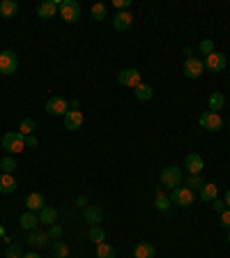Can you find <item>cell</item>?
Returning <instances> with one entry per match:
<instances>
[{
	"mask_svg": "<svg viewBox=\"0 0 230 258\" xmlns=\"http://www.w3.org/2000/svg\"><path fill=\"white\" fill-rule=\"evenodd\" d=\"M182 178H184V173L180 166H166L164 171H161V175H159L161 187H168V189H175V187L182 185Z\"/></svg>",
	"mask_w": 230,
	"mask_h": 258,
	"instance_id": "obj_1",
	"label": "cell"
},
{
	"mask_svg": "<svg viewBox=\"0 0 230 258\" xmlns=\"http://www.w3.org/2000/svg\"><path fill=\"white\" fill-rule=\"evenodd\" d=\"M2 148H5L9 155L23 153V148H26V136H21L19 132H7L5 136H2Z\"/></svg>",
	"mask_w": 230,
	"mask_h": 258,
	"instance_id": "obj_2",
	"label": "cell"
},
{
	"mask_svg": "<svg viewBox=\"0 0 230 258\" xmlns=\"http://www.w3.org/2000/svg\"><path fill=\"white\" fill-rule=\"evenodd\" d=\"M19 69V55L12 51V49H5V51H0V74H14Z\"/></svg>",
	"mask_w": 230,
	"mask_h": 258,
	"instance_id": "obj_3",
	"label": "cell"
},
{
	"mask_svg": "<svg viewBox=\"0 0 230 258\" xmlns=\"http://www.w3.org/2000/svg\"><path fill=\"white\" fill-rule=\"evenodd\" d=\"M60 16L67 23H76L81 19V5L76 0H62L60 2Z\"/></svg>",
	"mask_w": 230,
	"mask_h": 258,
	"instance_id": "obj_4",
	"label": "cell"
},
{
	"mask_svg": "<svg viewBox=\"0 0 230 258\" xmlns=\"http://www.w3.org/2000/svg\"><path fill=\"white\" fill-rule=\"evenodd\" d=\"M198 122H200V127L207 129V132H221V129H224V118L214 111H205L203 115L198 118Z\"/></svg>",
	"mask_w": 230,
	"mask_h": 258,
	"instance_id": "obj_5",
	"label": "cell"
},
{
	"mask_svg": "<svg viewBox=\"0 0 230 258\" xmlns=\"http://www.w3.org/2000/svg\"><path fill=\"white\" fill-rule=\"evenodd\" d=\"M196 201V196H193V192H191L189 187H175L173 189V194H171V203H175V206H180V207H186V206H191Z\"/></svg>",
	"mask_w": 230,
	"mask_h": 258,
	"instance_id": "obj_6",
	"label": "cell"
},
{
	"mask_svg": "<svg viewBox=\"0 0 230 258\" xmlns=\"http://www.w3.org/2000/svg\"><path fill=\"white\" fill-rule=\"evenodd\" d=\"M203 72H205V62L200 58H186L184 60V76L186 79H200L203 76Z\"/></svg>",
	"mask_w": 230,
	"mask_h": 258,
	"instance_id": "obj_7",
	"label": "cell"
},
{
	"mask_svg": "<svg viewBox=\"0 0 230 258\" xmlns=\"http://www.w3.org/2000/svg\"><path fill=\"white\" fill-rule=\"evenodd\" d=\"M118 81H120V86H125V88H136L140 86L143 81H140V72L138 69H134V67H129V69H122V72L118 74Z\"/></svg>",
	"mask_w": 230,
	"mask_h": 258,
	"instance_id": "obj_8",
	"label": "cell"
},
{
	"mask_svg": "<svg viewBox=\"0 0 230 258\" xmlns=\"http://www.w3.org/2000/svg\"><path fill=\"white\" fill-rule=\"evenodd\" d=\"M67 111H69V102L65 97H51V100L46 102V113L48 115H62L65 118Z\"/></svg>",
	"mask_w": 230,
	"mask_h": 258,
	"instance_id": "obj_9",
	"label": "cell"
},
{
	"mask_svg": "<svg viewBox=\"0 0 230 258\" xmlns=\"http://www.w3.org/2000/svg\"><path fill=\"white\" fill-rule=\"evenodd\" d=\"M184 166H186L189 175H200L203 168H205V161L198 153H191V155H186V159H184Z\"/></svg>",
	"mask_w": 230,
	"mask_h": 258,
	"instance_id": "obj_10",
	"label": "cell"
},
{
	"mask_svg": "<svg viewBox=\"0 0 230 258\" xmlns=\"http://www.w3.org/2000/svg\"><path fill=\"white\" fill-rule=\"evenodd\" d=\"M205 67L210 69V72H224L226 69V55L224 53H210V55H205Z\"/></svg>",
	"mask_w": 230,
	"mask_h": 258,
	"instance_id": "obj_11",
	"label": "cell"
},
{
	"mask_svg": "<svg viewBox=\"0 0 230 258\" xmlns=\"http://www.w3.org/2000/svg\"><path fill=\"white\" fill-rule=\"evenodd\" d=\"M60 9V2L58 0H44L40 7H37V16L40 19H53Z\"/></svg>",
	"mask_w": 230,
	"mask_h": 258,
	"instance_id": "obj_12",
	"label": "cell"
},
{
	"mask_svg": "<svg viewBox=\"0 0 230 258\" xmlns=\"http://www.w3.org/2000/svg\"><path fill=\"white\" fill-rule=\"evenodd\" d=\"M83 127V111H67L65 113V129L76 132Z\"/></svg>",
	"mask_w": 230,
	"mask_h": 258,
	"instance_id": "obj_13",
	"label": "cell"
},
{
	"mask_svg": "<svg viewBox=\"0 0 230 258\" xmlns=\"http://www.w3.org/2000/svg\"><path fill=\"white\" fill-rule=\"evenodd\" d=\"M132 26H134L132 12H115V19H113V28L115 30H129Z\"/></svg>",
	"mask_w": 230,
	"mask_h": 258,
	"instance_id": "obj_14",
	"label": "cell"
},
{
	"mask_svg": "<svg viewBox=\"0 0 230 258\" xmlns=\"http://www.w3.org/2000/svg\"><path fill=\"white\" fill-rule=\"evenodd\" d=\"M19 224H21V228L28 233L35 231V228L40 226V214H37V212H23L19 217Z\"/></svg>",
	"mask_w": 230,
	"mask_h": 258,
	"instance_id": "obj_15",
	"label": "cell"
},
{
	"mask_svg": "<svg viewBox=\"0 0 230 258\" xmlns=\"http://www.w3.org/2000/svg\"><path fill=\"white\" fill-rule=\"evenodd\" d=\"M101 219H104V212H101L99 206H88L86 212H83V221H88L90 226H99Z\"/></svg>",
	"mask_w": 230,
	"mask_h": 258,
	"instance_id": "obj_16",
	"label": "cell"
},
{
	"mask_svg": "<svg viewBox=\"0 0 230 258\" xmlns=\"http://www.w3.org/2000/svg\"><path fill=\"white\" fill-rule=\"evenodd\" d=\"M48 240H51V238H48V233L30 231V233H28V240H26V242L33 247V249H40V247H46V245H48Z\"/></svg>",
	"mask_w": 230,
	"mask_h": 258,
	"instance_id": "obj_17",
	"label": "cell"
},
{
	"mask_svg": "<svg viewBox=\"0 0 230 258\" xmlns=\"http://www.w3.org/2000/svg\"><path fill=\"white\" fill-rule=\"evenodd\" d=\"M40 224L44 226H53V224H58V210L51 206H44L40 210Z\"/></svg>",
	"mask_w": 230,
	"mask_h": 258,
	"instance_id": "obj_18",
	"label": "cell"
},
{
	"mask_svg": "<svg viewBox=\"0 0 230 258\" xmlns=\"http://www.w3.org/2000/svg\"><path fill=\"white\" fill-rule=\"evenodd\" d=\"M157 256V249L150 242H138L136 249H134V258H154Z\"/></svg>",
	"mask_w": 230,
	"mask_h": 258,
	"instance_id": "obj_19",
	"label": "cell"
},
{
	"mask_svg": "<svg viewBox=\"0 0 230 258\" xmlns=\"http://www.w3.org/2000/svg\"><path fill=\"white\" fill-rule=\"evenodd\" d=\"M16 12H19V2L16 0H2L0 2V16L2 19H12V16H16Z\"/></svg>",
	"mask_w": 230,
	"mask_h": 258,
	"instance_id": "obj_20",
	"label": "cell"
},
{
	"mask_svg": "<svg viewBox=\"0 0 230 258\" xmlns=\"http://www.w3.org/2000/svg\"><path fill=\"white\" fill-rule=\"evenodd\" d=\"M16 180L14 175H7V173H0V194H14L16 192Z\"/></svg>",
	"mask_w": 230,
	"mask_h": 258,
	"instance_id": "obj_21",
	"label": "cell"
},
{
	"mask_svg": "<svg viewBox=\"0 0 230 258\" xmlns=\"http://www.w3.org/2000/svg\"><path fill=\"white\" fill-rule=\"evenodd\" d=\"M226 106V95L224 93H212L210 100H207V111L219 113Z\"/></svg>",
	"mask_w": 230,
	"mask_h": 258,
	"instance_id": "obj_22",
	"label": "cell"
},
{
	"mask_svg": "<svg viewBox=\"0 0 230 258\" xmlns=\"http://www.w3.org/2000/svg\"><path fill=\"white\" fill-rule=\"evenodd\" d=\"M26 207H28V212H40L44 207V196L40 192H33L26 199Z\"/></svg>",
	"mask_w": 230,
	"mask_h": 258,
	"instance_id": "obj_23",
	"label": "cell"
},
{
	"mask_svg": "<svg viewBox=\"0 0 230 258\" xmlns=\"http://www.w3.org/2000/svg\"><path fill=\"white\" fill-rule=\"evenodd\" d=\"M152 95H154V90H152L150 83H140V86L134 88V97H136L138 102H150Z\"/></svg>",
	"mask_w": 230,
	"mask_h": 258,
	"instance_id": "obj_24",
	"label": "cell"
},
{
	"mask_svg": "<svg viewBox=\"0 0 230 258\" xmlns=\"http://www.w3.org/2000/svg\"><path fill=\"white\" fill-rule=\"evenodd\" d=\"M217 185L214 182H205L203 189H200V201H205V203H212V201H217Z\"/></svg>",
	"mask_w": 230,
	"mask_h": 258,
	"instance_id": "obj_25",
	"label": "cell"
},
{
	"mask_svg": "<svg viewBox=\"0 0 230 258\" xmlns=\"http://www.w3.org/2000/svg\"><path fill=\"white\" fill-rule=\"evenodd\" d=\"M37 129V122H35V118H23L19 125V134L21 136H33V132Z\"/></svg>",
	"mask_w": 230,
	"mask_h": 258,
	"instance_id": "obj_26",
	"label": "cell"
},
{
	"mask_svg": "<svg viewBox=\"0 0 230 258\" xmlns=\"http://www.w3.org/2000/svg\"><path fill=\"white\" fill-rule=\"evenodd\" d=\"M51 252H53V256L55 258H67L69 256V247H67L62 240H55V242L51 245Z\"/></svg>",
	"mask_w": 230,
	"mask_h": 258,
	"instance_id": "obj_27",
	"label": "cell"
},
{
	"mask_svg": "<svg viewBox=\"0 0 230 258\" xmlns=\"http://www.w3.org/2000/svg\"><path fill=\"white\" fill-rule=\"evenodd\" d=\"M90 242H94V245H101V242H106V233L101 226H90Z\"/></svg>",
	"mask_w": 230,
	"mask_h": 258,
	"instance_id": "obj_28",
	"label": "cell"
},
{
	"mask_svg": "<svg viewBox=\"0 0 230 258\" xmlns=\"http://www.w3.org/2000/svg\"><path fill=\"white\" fill-rule=\"evenodd\" d=\"M97 258H115V247L108 245V242L97 245Z\"/></svg>",
	"mask_w": 230,
	"mask_h": 258,
	"instance_id": "obj_29",
	"label": "cell"
},
{
	"mask_svg": "<svg viewBox=\"0 0 230 258\" xmlns=\"http://www.w3.org/2000/svg\"><path fill=\"white\" fill-rule=\"evenodd\" d=\"M0 171L7 173V175H12V173L16 171V159L14 157H2L0 159Z\"/></svg>",
	"mask_w": 230,
	"mask_h": 258,
	"instance_id": "obj_30",
	"label": "cell"
},
{
	"mask_svg": "<svg viewBox=\"0 0 230 258\" xmlns=\"http://www.w3.org/2000/svg\"><path fill=\"white\" fill-rule=\"evenodd\" d=\"M106 12H108V7H106L104 2H94V5H92V9H90V14H92V19H94V21L106 19Z\"/></svg>",
	"mask_w": 230,
	"mask_h": 258,
	"instance_id": "obj_31",
	"label": "cell"
},
{
	"mask_svg": "<svg viewBox=\"0 0 230 258\" xmlns=\"http://www.w3.org/2000/svg\"><path fill=\"white\" fill-rule=\"evenodd\" d=\"M154 207H157L159 212H166L168 207H171V199H168V196H164V194L159 192V194H157V201H154Z\"/></svg>",
	"mask_w": 230,
	"mask_h": 258,
	"instance_id": "obj_32",
	"label": "cell"
},
{
	"mask_svg": "<svg viewBox=\"0 0 230 258\" xmlns=\"http://www.w3.org/2000/svg\"><path fill=\"white\" fill-rule=\"evenodd\" d=\"M205 180L200 178V175H189V182H186V187H189L191 192H196V189H203Z\"/></svg>",
	"mask_w": 230,
	"mask_h": 258,
	"instance_id": "obj_33",
	"label": "cell"
},
{
	"mask_svg": "<svg viewBox=\"0 0 230 258\" xmlns=\"http://www.w3.org/2000/svg\"><path fill=\"white\" fill-rule=\"evenodd\" d=\"M62 233H65V228H62L60 224L48 226V238H51V240H60V238H62Z\"/></svg>",
	"mask_w": 230,
	"mask_h": 258,
	"instance_id": "obj_34",
	"label": "cell"
},
{
	"mask_svg": "<svg viewBox=\"0 0 230 258\" xmlns=\"http://www.w3.org/2000/svg\"><path fill=\"white\" fill-rule=\"evenodd\" d=\"M5 258H23V252H21L19 245H9L5 252Z\"/></svg>",
	"mask_w": 230,
	"mask_h": 258,
	"instance_id": "obj_35",
	"label": "cell"
},
{
	"mask_svg": "<svg viewBox=\"0 0 230 258\" xmlns=\"http://www.w3.org/2000/svg\"><path fill=\"white\" fill-rule=\"evenodd\" d=\"M200 53H203V55L214 53V42H212V40H203V42H200Z\"/></svg>",
	"mask_w": 230,
	"mask_h": 258,
	"instance_id": "obj_36",
	"label": "cell"
},
{
	"mask_svg": "<svg viewBox=\"0 0 230 258\" xmlns=\"http://www.w3.org/2000/svg\"><path fill=\"white\" fill-rule=\"evenodd\" d=\"M113 5H115V9H120V12H127V9L132 7V0H113Z\"/></svg>",
	"mask_w": 230,
	"mask_h": 258,
	"instance_id": "obj_37",
	"label": "cell"
},
{
	"mask_svg": "<svg viewBox=\"0 0 230 258\" xmlns=\"http://www.w3.org/2000/svg\"><path fill=\"white\" fill-rule=\"evenodd\" d=\"M221 228H226V231H230V210H224L221 212Z\"/></svg>",
	"mask_w": 230,
	"mask_h": 258,
	"instance_id": "obj_38",
	"label": "cell"
},
{
	"mask_svg": "<svg viewBox=\"0 0 230 258\" xmlns=\"http://www.w3.org/2000/svg\"><path fill=\"white\" fill-rule=\"evenodd\" d=\"M212 206H214V210L221 214V212L226 210V201H219V199H217V201H212Z\"/></svg>",
	"mask_w": 230,
	"mask_h": 258,
	"instance_id": "obj_39",
	"label": "cell"
},
{
	"mask_svg": "<svg viewBox=\"0 0 230 258\" xmlns=\"http://www.w3.org/2000/svg\"><path fill=\"white\" fill-rule=\"evenodd\" d=\"M37 143H40V141H37V136H26V148H37Z\"/></svg>",
	"mask_w": 230,
	"mask_h": 258,
	"instance_id": "obj_40",
	"label": "cell"
},
{
	"mask_svg": "<svg viewBox=\"0 0 230 258\" xmlns=\"http://www.w3.org/2000/svg\"><path fill=\"white\" fill-rule=\"evenodd\" d=\"M69 111H81V102H79V100H72V102H69Z\"/></svg>",
	"mask_w": 230,
	"mask_h": 258,
	"instance_id": "obj_41",
	"label": "cell"
},
{
	"mask_svg": "<svg viewBox=\"0 0 230 258\" xmlns=\"http://www.w3.org/2000/svg\"><path fill=\"white\" fill-rule=\"evenodd\" d=\"M86 203H88V201H86V196H81V199H76V206H79V207H88Z\"/></svg>",
	"mask_w": 230,
	"mask_h": 258,
	"instance_id": "obj_42",
	"label": "cell"
},
{
	"mask_svg": "<svg viewBox=\"0 0 230 258\" xmlns=\"http://www.w3.org/2000/svg\"><path fill=\"white\" fill-rule=\"evenodd\" d=\"M23 258H42L37 252H30V254H23Z\"/></svg>",
	"mask_w": 230,
	"mask_h": 258,
	"instance_id": "obj_43",
	"label": "cell"
},
{
	"mask_svg": "<svg viewBox=\"0 0 230 258\" xmlns=\"http://www.w3.org/2000/svg\"><path fill=\"white\" fill-rule=\"evenodd\" d=\"M224 201H226V206L230 207V189H228V192H226V199H224Z\"/></svg>",
	"mask_w": 230,
	"mask_h": 258,
	"instance_id": "obj_44",
	"label": "cell"
},
{
	"mask_svg": "<svg viewBox=\"0 0 230 258\" xmlns=\"http://www.w3.org/2000/svg\"><path fill=\"white\" fill-rule=\"evenodd\" d=\"M0 238H5V228L2 226H0Z\"/></svg>",
	"mask_w": 230,
	"mask_h": 258,
	"instance_id": "obj_45",
	"label": "cell"
},
{
	"mask_svg": "<svg viewBox=\"0 0 230 258\" xmlns=\"http://www.w3.org/2000/svg\"><path fill=\"white\" fill-rule=\"evenodd\" d=\"M228 242H230V233H228Z\"/></svg>",
	"mask_w": 230,
	"mask_h": 258,
	"instance_id": "obj_46",
	"label": "cell"
},
{
	"mask_svg": "<svg viewBox=\"0 0 230 258\" xmlns=\"http://www.w3.org/2000/svg\"><path fill=\"white\" fill-rule=\"evenodd\" d=\"M228 125H230V120H228Z\"/></svg>",
	"mask_w": 230,
	"mask_h": 258,
	"instance_id": "obj_47",
	"label": "cell"
}]
</instances>
